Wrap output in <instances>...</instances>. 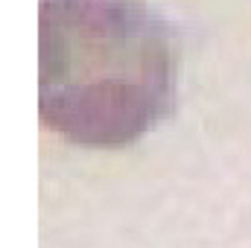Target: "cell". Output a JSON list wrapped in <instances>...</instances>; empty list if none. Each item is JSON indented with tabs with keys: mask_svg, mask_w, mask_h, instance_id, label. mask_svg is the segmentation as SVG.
Returning a JSON list of instances; mask_svg holds the SVG:
<instances>
[{
	"mask_svg": "<svg viewBox=\"0 0 251 248\" xmlns=\"http://www.w3.org/2000/svg\"><path fill=\"white\" fill-rule=\"evenodd\" d=\"M41 120L70 143L117 149L173 105L167 24L143 0H41Z\"/></svg>",
	"mask_w": 251,
	"mask_h": 248,
	"instance_id": "cell-1",
	"label": "cell"
}]
</instances>
